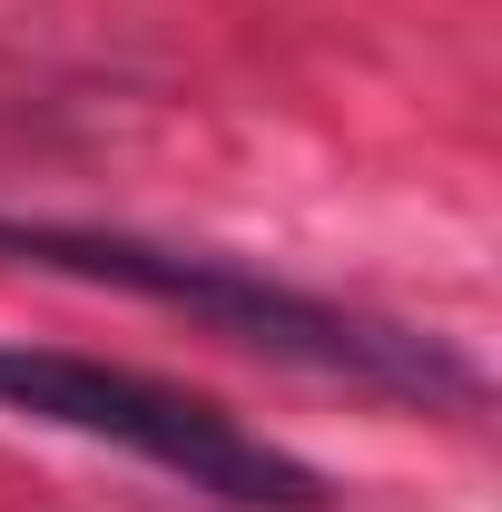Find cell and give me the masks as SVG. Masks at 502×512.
I'll list each match as a JSON object with an SVG mask.
<instances>
[{
    "label": "cell",
    "mask_w": 502,
    "mask_h": 512,
    "mask_svg": "<svg viewBox=\"0 0 502 512\" xmlns=\"http://www.w3.org/2000/svg\"><path fill=\"white\" fill-rule=\"evenodd\" d=\"M0 256L20 266H50V276H89V286H119V296H148V306H178L188 325L247 345V355H276L296 375L325 384H365V394H394V404H424V414H473L483 404V375L473 355H453L424 325L365 316V306H335L315 286H286L247 256L217 247H168V237H138V227H50V217H0Z\"/></svg>",
    "instance_id": "obj_1"
},
{
    "label": "cell",
    "mask_w": 502,
    "mask_h": 512,
    "mask_svg": "<svg viewBox=\"0 0 502 512\" xmlns=\"http://www.w3.org/2000/svg\"><path fill=\"white\" fill-rule=\"evenodd\" d=\"M0 414L60 424V434H89V444H119L138 463H158L168 483L207 493V503L325 512V473L315 463H296L286 444H266L256 424H237L217 394L138 375V365H109V355H69V345L0 335Z\"/></svg>",
    "instance_id": "obj_2"
}]
</instances>
